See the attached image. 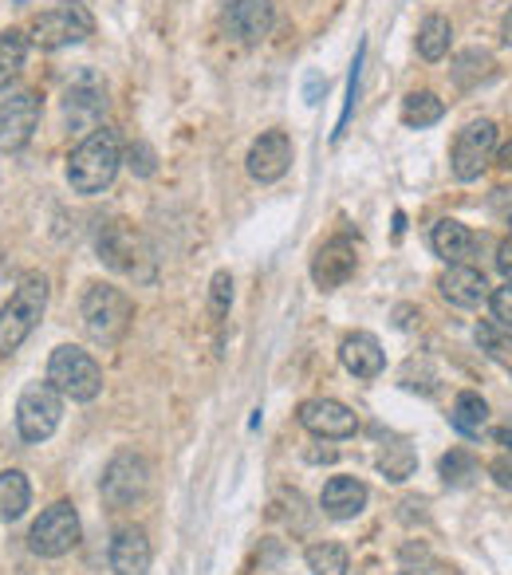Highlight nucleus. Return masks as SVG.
<instances>
[{
  "label": "nucleus",
  "instance_id": "nucleus-6",
  "mask_svg": "<svg viewBox=\"0 0 512 575\" xmlns=\"http://www.w3.org/2000/svg\"><path fill=\"white\" fill-rule=\"evenodd\" d=\"M96 248H99V261H103V265H111L114 273L134 276V280H151V276H154L151 253H146L143 236L134 233L126 221H111V225H103Z\"/></svg>",
  "mask_w": 512,
  "mask_h": 575
},
{
  "label": "nucleus",
  "instance_id": "nucleus-26",
  "mask_svg": "<svg viewBox=\"0 0 512 575\" xmlns=\"http://www.w3.org/2000/svg\"><path fill=\"white\" fill-rule=\"evenodd\" d=\"M29 44L32 40L20 29L0 32V91L20 76V67H24V59H29Z\"/></svg>",
  "mask_w": 512,
  "mask_h": 575
},
{
  "label": "nucleus",
  "instance_id": "nucleus-37",
  "mask_svg": "<svg viewBox=\"0 0 512 575\" xmlns=\"http://www.w3.org/2000/svg\"><path fill=\"white\" fill-rule=\"evenodd\" d=\"M308 103H320V76H308Z\"/></svg>",
  "mask_w": 512,
  "mask_h": 575
},
{
  "label": "nucleus",
  "instance_id": "nucleus-21",
  "mask_svg": "<svg viewBox=\"0 0 512 575\" xmlns=\"http://www.w3.org/2000/svg\"><path fill=\"white\" fill-rule=\"evenodd\" d=\"M474 245H477L474 233L454 218H442L434 225V233H430V248H434L446 265H465V261L474 256Z\"/></svg>",
  "mask_w": 512,
  "mask_h": 575
},
{
  "label": "nucleus",
  "instance_id": "nucleus-17",
  "mask_svg": "<svg viewBox=\"0 0 512 575\" xmlns=\"http://www.w3.org/2000/svg\"><path fill=\"white\" fill-rule=\"evenodd\" d=\"M437 288H442V296H446L454 308H481V303L493 296L485 273H477V268L469 265H449V273L437 280Z\"/></svg>",
  "mask_w": 512,
  "mask_h": 575
},
{
  "label": "nucleus",
  "instance_id": "nucleus-15",
  "mask_svg": "<svg viewBox=\"0 0 512 575\" xmlns=\"http://www.w3.org/2000/svg\"><path fill=\"white\" fill-rule=\"evenodd\" d=\"M248 178L268 186V181H280L292 166V139L285 131H265L260 139L248 146Z\"/></svg>",
  "mask_w": 512,
  "mask_h": 575
},
{
  "label": "nucleus",
  "instance_id": "nucleus-9",
  "mask_svg": "<svg viewBox=\"0 0 512 575\" xmlns=\"http://www.w3.org/2000/svg\"><path fill=\"white\" fill-rule=\"evenodd\" d=\"M497 154V123L493 119H477V123L461 126L449 151V170L457 181H477L485 174V166Z\"/></svg>",
  "mask_w": 512,
  "mask_h": 575
},
{
  "label": "nucleus",
  "instance_id": "nucleus-28",
  "mask_svg": "<svg viewBox=\"0 0 512 575\" xmlns=\"http://www.w3.org/2000/svg\"><path fill=\"white\" fill-rule=\"evenodd\" d=\"M493 76V56L489 52H461L457 56V64H454V84L457 87H477L481 79H489Z\"/></svg>",
  "mask_w": 512,
  "mask_h": 575
},
{
  "label": "nucleus",
  "instance_id": "nucleus-36",
  "mask_svg": "<svg viewBox=\"0 0 512 575\" xmlns=\"http://www.w3.org/2000/svg\"><path fill=\"white\" fill-rule=\"evenodd\" d=\"M489 473L497 477V485H501V489H512V462H509V457H501V462L489 465Z\"/></svg>",
  "mask_w": 512,
  "mask_h": 575
},
{
  "label": "nucleus",
  "instance_id": "nucleus-30",
  "mask_svg": "<svg viewBox=\"0 0 512 575\" xmlns=\"http://www.w3.org/2000/svg\"><path fill=\"white\" fill-rule=\"evenodd\" d=\"M477 343H481V351L501 358V363H512V331L501 328V323H481L477 328Z\"/></svg>",
  "mask_w": 512,
  "mask_h": 575
},
{
  "label": "nucleus",
  "instance_id": "nucleus-12",
  "mask_svg": "<svg viewBox=\"0 0 512 575\" xmlns=\"http://www.w3.org/2000/svg\"><path fill=\"white\" fill-rule=\"evenodd\" d=\"M40 123V99L32 91H16L0 99V151H20L29 146Z\"/></svg>",
  "mask_w": 512,
  "mask_h": 575
},
{
  "label": "nucleus",
  "instance_id": "nucleus-38",
  "mask_svg": "<svg viewBox=\"0 0 512 575\" xmlns=\"http://www.w3.org/2000/svg\"><path fill=\"white\" fill-rule=\"evenodd\" d=\"M497 162H501L504 170H512V142H504V146H501V154H497Z\"/></svg>",
  "mask_w": 512,
  "mask_h": 575
},
{
  "label": "nucleus",
  "instance_id": "nucleus-7",
  "mask_svg": "<svg viewBox=\"0 0 512 575\" xmlns=\"http://www.w3.org/2000/svg\"><path fill=\"white\" fill-rule=\"evenodd\" d=\"M59 418H64V395L52 383H32L24 387L16 402V430L24 442H44L56 434Z\"/></svg>",
  "mask_w": 512,
  "mask_h": 575
},
{
  "label": "nucleus",
  "instance_id": "nucleus-19",
  "mask_svg": "<svg viewBox=\"0 0 512 575\" xmlns=\"http://www.w3.org/2000/svg\"><path fill=\"white\" fill-rule=\"evenodd\" d=\"M151 540L143 529H119L111 540V567L119 575H146L151 572Z\"/></svg>",
  "mask_w": 512,
  "mask_h": 575
},
{
  "label": "nucleus",
  "instance_id": "nucleus-25",
  "mask_svg": "<svg viewBox=\"0 0 512 575\" xmlns=\"http://www.w3.org/2000/svg\"><path fill=\"white\" fill-rule=\"evenodd\" d=\"M442 114H446V103L434 91H414L402 99V123L414 126V131H426V126L442 123Z\"/></svg>",
  "mask_w": 512,
  "mask_h": 575
},
{
  "label": "nucleus",
  "instance_id": "nucleus-27",
  "mask_svg": "<svg viewBox=\"0 0 512 575\" xmlns=\"http://www.w3.org/2000/svg\"><path fill=\"white\" fill-rule=\"evenodd\" d=\"M308 567H312V575H347L352 572V560H347V552H343L340 544H312L308 548Z\"/></svg>",
  "mask_w": 512,
  "mask_h": 575
},
{
  "label": "nucleus",
  "instance_id": "nucleus-13",
  "mask_svg": "<svg viewBox=\"0 0 512 575\" xmlns=\"http://www.w3.org/2000/svg\"><path fill=\"white\" fill-rule=\"evenodd\" d=\"M300 425L315 438L343 442V438H352L355 430H359V418H355L352 406L335 402V398H308V402L300 406Z\"/></svg>",
  "mask_w": 512,
  "mask_h": 575
},
{
  "label": "nucleus",
  "instance_id": "nucleus-22",
  "mask_svg": "<svg viewBox=\"0 0 512 575\" xmlns=\"http://www.w3.org/2000/svg\"><path fill=\"white\" fill-rule=\"evenodd\" d=\"M29 500H32V485L29 477L20 469H4L0 473V520H20L29 512Z\"/></svg>",
  "mask_w": 512,
  "mask_h": 575
},
{
  "label": "nucleus",
  "instance_id": "nucleus-5",
  "mask_svg": "<svg viewBox=\"0 0 512 575\" xmlns=\"http://www.w3.org/2000/svg\"><path fill=\"white\" fill-rule=\"evenodd\" d=\"M91 32H96V20H91V12H87L84 4H76V0H64V4H56V9H48V12H40V16L32 20L29 40L36 47H44V52H59V47L84 44Z\"/></svg>",
  "mask_w": 512,
  "mask_h": 575
},
{
  "label": "nucleus",
  "instance_id": "nucleus-16",
  "mask_svg": "<svg viewBox=\"0 0 512 575\" xmlns=\"http://www.w3.org/2000/svg\"><path fill=\"white\" fill-rule=\"evenodd\" d=\"M355 268H359V256H355V245L347 236H332V241L320 245V253L312 256V280L323 292L343 288V284L355 276Z\"/></svg>",
  "mask_w": 512,
  "mask_h": 575
},
{
  "label": "nucleus",
  "instance_id": "nucleus-2",
  "mask_svg": "<svg viewBox=\"0 0 512 575\" xmlns=\"http://www.w3.org/2000/svg\"><path fill=\"white\" fill-rule=\"evenodd\" d=\"M44 308H48V280L40 273L24 276L16 284V292L9 296V303L0 308V355L20 351V343L29 340L36 323L44 320Z\"/></svg>",
  "mask_w": 512,
  "mask_h": 575
},
{
  "label": "nucleus",
  "instance_id": "nucleus-4",
  "mask_svg": "<svg viewBox=\"0 0 512 575\" xmlns=\"http://www.w3.org/2000/svg\"><path fill=\"white\" fill-rule=\"evenodd\" d=\"M48 383L71 402H91L103 390V371L87 351L79 347H56L48 358Z\"/></svg>",
  "mask_w": 512,
  "mask_h": 575
},
{
  "label": "nucleus",
  "instance_id": "nucleus-39",
  "mask_svg": "<svg viewBox=\"0 0 512 575\" xmlns=\"http://www.w3.org/2000/svg\"><path fill=\"white\" fill-rule=\"evenodd\" d=\"M501 36H504V44L512 47V9L504 12V24H501Z\"/></svg>",
  "mask_w": 512,
  "mask_h": 575
},
{
  "label": "nucleus",
  "instance_id": "nucleus-32",
  "mask_svg": "<svg viewBox=\"0 0 512 575\" xmlns=\"http://www.w3.org/2000/svg\"><path fill=\"white\" fill-rule=\"evenodd\" d=\"M229 303H233V276L218 273L209 284V308H213V316H225Z\"/></svg>",
  "mask_w": 512,
  "mask_h": 575
},
{
  "label": "nucleus",
  "instance_id": "nucleus-11",
  "mask_svg": "<svg viewBox=\"0 0 512 575\" xmlns=\"http://www.w3.org/2000/svg\"><path fill=\"white\" fill-rule=\"evenodd\" d=\"M103 111H107V87L91 71H79L64 91V114L67 123H71V131L91 134L99 126V119H103Z\"/></svg>",
  "mask_w": 512,
  "mask_h": 575
},
{
  "label": "nucleus",
  "instance_id": "nucleus-18",
  "mask_svg": "<svg viewBox=\"0 0 512 575\" xmlns=\"http://www.w3.org/2000/svg\"><path fill=\"white\" fill-rule=\"evenodd\" d=\"M343 367L352 371L355 378H379L387 367V355H382V343L370 335V331H355L340 343Z\"/></svg>",
  "mask_w": 512,
  "mask_h": 575
},
{
  "label": "nucleus",
  "instance_id": "nucleus-8",
  "mask_svg": "<svg viewBox=\"0 0 512 575\" xmlns=\"http://www.w3.org/2000/svg\"><path fill=\"white\" fill-rule=\"evenodd\" d=\"M76 544H79V512L71 500H56L52 509H44L29 532V548L44 560L67 556Z\"/></svg>",
  "mask_w": 512,
  "mask_h": 575
},
{
  "label": "nucleus",
  "instance_id": "nucleus-31",
  "mask_svg": "<svg viewBox=\"0 0 512 575\" xmlns=\"http://www.w3.org/2000/svg\"><path fill=\"white\" fill-rule=\"evenodd\" d=\"M477 477V462L465 450H449L442 457V482L446 485H469Z\"/></svg>",
  "mask_w": 512,
  "mask_h": 575
},
{
  "label": "nucleus",
  "instance_id": "nucleus-33",
  "mask_svg": "<svg viewBox=\"0 0 512 575\" xmlns=\"http://www.w3.org/2000/svg\"><path fill=\"white\" fill-rule=\"evenodd\" d=\"M489 308H493V320L512 331V284H504V288H497L489 296Z\"/></svg>",
  "mask_w": 512,
  "mask_h": 575
},
{
  "label": "nucleus",
  "instance_id": "nucleus-23",
  "mask_svg": "<svg viewBox=\"0 0 512 575\" xmlns=\"http://www.w3.org/2000/svg\"><path fill=\"white\" fill-rule=\"evenodd\" d=\"M449 422H454V430L461 438H481L485 422H489V406H485V398L477 395V390H461L454 402Z\"/></svg>",
  "mask_w": 512,
  "mask_h": 575
},
{
  "label": "nucleus",
  "instance_id": "nucleus-3",
  "mask_svg": "<svg viewBox=\"0 0 512 575\" xmlns=\"http://www.w3.org/2000/svg\"><path fill=\"white\" fill-rule=\"evenodd\" d=\"M79 316H84L87 335L96 343H119L126 335V328H131L134 308L123 288H114V284H87Z\"/></svg>",
  "mask_w": 512,
  "mask_h": 575
},
{
  "label": "nucleus",
  "instance_id": "nucleus-20",
  "mask_svg": "<svg viewBox=\"0 0 512 575\" xmlns=\"http://www.w3.org/2000/svg\"><path fill=\"white\" fill-rule=\"evenodd\" d=\"M367 485L359 482V477H332V482L323 485V497H320V505H323V512L332 520H352V517H359L363 509H367Z\"/></svg>",
  "mask_w": 512,
  "mask_h": 575
},
{
  "label": "nucleus",
  "instance_id": "nucleus-10",
  "mask_svg": "<svg viewBox=\"0 0 512 575\" xmlns=\"http://www.w3.org/2000/svg\"><path fill=\"white\" fill-rule=\"evenodd\" d=\"M146 485H151V469H146V462L138 457V453L123 450L107 462L99 489H103V500L111 505V509H131L134 500L146 497Z\"/></svg>",
  "mask_w": 512,
  "mask_h": 575
},
{
  "label": "nucleus",
  "instance_id": "nucleus-14",
  "mask_svg": "<svg viewBox=\"0 0 512 575\" xmlns=\"http://www.w3.org/2000/svg\"><path fill=\"white\" fill-rule=\"evenodd\" d=\"M221 20H225L229 36L241 40L245 47H256L268 32H272L276 9H272V0H225Z\"/></svg>",
  "mask_w": 512,
  "mask_h": 575
},
{
  "label": "nucleus",
  "instance_id": "nucleus-24",
  "mask_svg": "<svg viewBox=\"0 0 512 575\" xmlns=\"http://www.w3.org/2000/svg\"><path fill=\"white\" fill-rule=\"evenodd\" d=\"M449 44H454V29H449L446 16H426L422 29H418V56L437 64V59L449 56Z\"/></svg>",
  "mask_w": 512,
  "mask_h": 575
},
{
  "label": "nucleus",
  "instance_id": "nucleus-35",
  "mask_svg": "<svg viewBox=\"0 0 512 575\" xmlns=\"http://www.w3.org/2000/svg\"><path fill=\"white\" fill-rule=\"evenodd\" d=\"M497 268H501V276L512 284V236L501 241V248H497Z\"/></svg>",
  "mask_w": 512,
  "mask_h": 575
},
{
  "label": "nucleus",
  "instance_id": "nucleus-34",
  "mask_svg": "<svg viewBox=\"0 0 512 575\" xmlns=\"http://www.w3.org/2000/svg\"><path fill=\"white\" fill-rule=\"evenodd\" d=\"M126 158H131V170L138 174V178H151L154 174V151L146 146V142H134Z\"/></svg>",
  "mask_w": 512,
  "mask_h": 575
},
{
  "label": "nucleus",
  "instance_id": "nucleus-1",
  "mask_svg": "<svg viewBox=\"0 0 512 575\" xmlns=\"http://www.w3.org/2000/svg\"><path fill=\"white\" fill-rule=\"evenodd\" d=\"M119 166H123L119 134L107 131V126H96V131L71 151V158H67V186L76 189V193H84V198L103 193L114 181V174H119Z\"/></svg>",
  "mask_w": 512,
  "mask_h": 575
},
{
  "label": "nucleus",
  "instance_id": "nucleus-29",
  "mask_svg": "<svg viewBox=\"0 0 512 575\" xmlns=\"http://www.w3.org/2000/svg\"><path fill=\"white\" fill-rule=\"evenodd\" d=\"M414 450H410L407 442H394V445H382L379 453V469L387 473V482H407V477H414Z\"/></svg>",
  "mask_w": 512,
  "mask_h": 575
},
{
  "label": "nucleus",
  "instance_id": "nucleus-41",
  "mask_svg": "<svg viewBox=\"0 0 512 575\" xmlns=\"http://www.w3.org/2000/svg\"><path fill=\"white\" fill-rule=\"evenodd\" d=\"M509 225H512V218H509Z\"/></svg>",
  "mask_w": 512,
  "mask_h": 575
},
{
  "label": "nucleus",
  "instance_id": "nucleus-40",
  "mask_svg": "<svg viewBox=\"0 0 512 575\" xmlns=\"http://www.w3.org/2000/svg\"><path fill=\"white\" fill-rule=\"evenodd\" d=\"M497 445H504V450H512V430H497Z\"/></svg>",
  "mask_w": 512,
  "mask_h": 575
}]
</instances>
